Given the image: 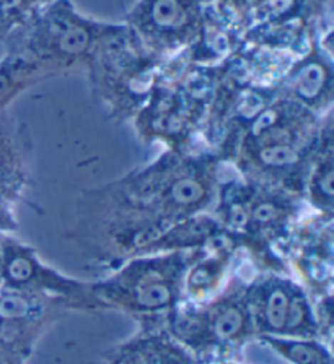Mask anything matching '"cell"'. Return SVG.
Listing matches in <instances>:
<instances>
[{
	"mask_svg": "<svg viewBox=\"0 0 334 364\" xmlns=\"http://www.w3.org/2000/svg\"><path fill=\"white\" fill-rule=\"evenodd\" d=\"M222 164L215 151L168 150L150 166L88 191L73 242L92 269L105 273L134 257L162 254L174 225L212 207Z\"/></svg>",
	"mask_w": 334,
	"mask_h": 364,
	"instance_id": "obj_1",
	"label": "cell"
},
{
	"mask_svg": "<svg viewBox=\"0 0 334 364\" xmlns=\"http://www.w3.org/2000/svg\"><path fill=\"white\" fill-rule=\"evenodd\" d=\"M189 250L142 255L126 260L90 289L106 312L126 314L139 327H163L183 303Z\"/></svg>",
	"mask_w": 334,
	"mask_h": 364,
	"instance_id": "obj_2",
	"label": "cell"
},
{
	"mask_svg": "<svg viewBox=\"0 0 334 364\" xmlns=\"http://www.w3.org/2000/svg\"><path fill=\"white\" fill-rule=\"evenodd\" d=\"M245 284V278L234 272L212 298L181 303L165 328L202 364L236 361L243 348L256 340Z\"/></svg>",
	"mask_w": 334,
	"mask_h": 364,
	"instance_id": "obj_3",
	"label": "cell"
},
{
	"mask_svg": "<svg viewBox=\"0 0 334 364\" xmlns=\"http://www.w3.org/2000/svg\"><path fill=\"white\" fill-rule=\"evenodd\" d=\"M0 289L66 299L77 312H106L92 294L90 282L53 269L12 232H0Z\"/></svg>",
	"mask_w": 334,
	"mask_h": 364,
	"instance_id": "obj_4",
	"label": "cell"
},
{
	"mask_svg": "<svg viewBox=\"0 0 334 364\" xmlns=\"http://www.w3.org/2000/svg\"><path fill=\"white\" fill-rule=\"evenodd\" d=\"M71 312L77 309L66 299L0 289V364H26L49 327Z\"/></svg>",
	"mask_w": 334,
	"mask_h": 364,
	"instance_id": "obj_5",
	"label": "cell"
},
{
	"mask_svg": "<svg viewBox=\"0 0 334 364\" xmlns=\"http://www.w3.org/2000/svg\"><path fill=\"white\" fill-rule=\"evenodd\" d=\"M279 254L288 275L307 289L313 304L333 299V215L316 212L298 220Z\"/></svg>",
	"mask_w": 334,
	"mask_h": 364,
	"instance_id": "obj_6",
	"label": "cell"
},
{
	"mask_svg": "<svg viewBox=\"0 0 334 364\" xmlns=\"http://www.w3.org/2000/svg\"><path fill=\"white\" fill-rule=\"evenodd\" d=\"M241 244L234 235L220 230L204 246L189 250L183 283V303H202L217 294L229 282Z\"/></svg>",
	"mask_w": 334,
	"mask_h": 364,
	"instance_id": "obj_7",
	"label": "cell"
},
{
	"mask_svg": "<svg viewBox=\"0 0 334 364\" xmlns=\"http://www.w3.org/2000/svg\"><path fill=\"white\" fill-rule=\"evenodd\" d=\"M28 184V141L24 130L0 114V232L19 230L16 212Z\"/></svg>",
	"mask_w": 334,
	"mask_h": 364,
	"instance_id": "obj_8",
	"label": "cell"
},
{
	"mask_svg": "<svg viewBox=\"0 0 334 364\" xmlns=\"http://www.w3.org/2000/svg\"><path fill=\"white\" fill-rule=\"evenodd\" d=\"M204 7L201 0H139L129 21L149 39H186L201 28Z\"/></svg>",
	"mask_w": 334,
	"mask_h": 364,
	"instance_id": "obj_9",
	"label": "cell"
},
{
	"mask_svg": "<svg viewBox=\"0 0 334 364\" xmlns=\"http://www.w3.org/2000/svg\"><path fill=\"white\" fill-rule=\"evenodd\" d=\"M296 283L288 273L281 272H258L246 280V303L256 338L281 337Z\"/></svg>",
	"mask_w": 334,
	"mask_h": 364,
	"instance_id": "obj_10",
	"label": "cell"
},
{
	"mask_svg": "<svg viewBox=\"0 0 334 364\" xmlns=\"http://www.w3.org/2000/svg\"><path fill=\"white\" fill-rule=\"evenodd\" d=\"M101 364H202L163 327H139L108 350Z\"/></svg>",
	"mask_w": 334,
	"mask_h": 364,
	"instance_id": "obj_11",
	"label": "cell"
},
{
	"mask_svg": "<svg viewBox=\"0 0 334 364\" xmlns=\"http://www.w3.org/2000/svg\"><path fill=\"white\" fill-rule=\"evenodd\" d=\"M334 150L331 122L323 127L320 141L311 158L307 181H305L303 198L318 213L333 215L334 203Z\"/></svg>",
	"mask_w": 334,
	"mask_h": 364,
	"instance_id": "obj_12",
	"label": "cell"
},
{
	"mask_svg": "<svg viewBox=\"0 0 334 364\" xmlns=\"http://www.w3.org/2000/svg\"><path fill=\"white\" fill-rule=\"evenodd\" d=\"M264 346L288 364H334L331 345L320 338L259 337Z\"/></svg>",
	"mask_w": 334,
	"mask_h": 364,
	"instance_id": "obj_13",
	"label": "cell"
},
{
	"mask_svg": "<svg viewBox=\"0 0 334 364\" xmlns=\"http://www.w3.org/2000/svg\"><path fill=\"white\" fill-rule=\"evenodd\" d=\"M281 337L287 338H320L323 340L321 327L316 317L313 301L298 282L293 287L288 303L287 317Z\"/></svg>",
	"mask_w": 334,
	"mask_h": 364,
	"instance_id": "obj_14",
	"label": "cell"
},
{
	"mask_svg": "<svg viewBox=\"0 0 334 364\" xmlns=\"http://www.w3.org/2000/svg\"><path fill=\"white\" fill-rule=\"evenodd\" d=\"M53 0H0V39L12 43Z\"/></svg>",
	"mask_w": 334,
	"mask_h": 364,
	"instance_id": "obj_15",
	"label": "cell"
},
{
	"mask_svg": "<svg viewBox=\"0 0 334 364\" xmlns=\"http://www.w3.org/2000/svg\"><path fill=\"white\" fill-rule=\"evenodd\" d=\"M19 78H21V65L19 60H0V114L5 107V102L15 93Z\"/></svg>",
	"mask_w": 334,
	"mask_h": 364,
	"instance_id": "obj_16",
	"label": "cell"
},
{
	"mask_svg": "<svg viewBox=\"0 0 334 364\" xmlns=\"http://www.w3.org/2000/svg\"><path fill=\"white\" fill-rule=\"evenodd\" d=\"M215 364H240L239 361H220V363H215Z\"/></svg>",
	"mask_w": 334,
	"mask_h": 364,
	"instance_id": "obj_17",
	"label": "cell"
}]
</instances>
